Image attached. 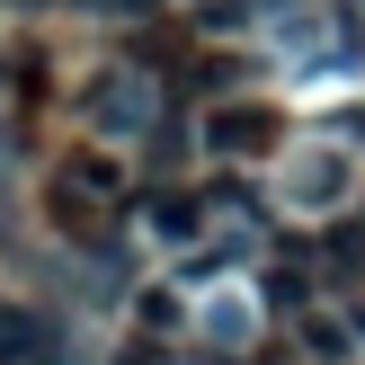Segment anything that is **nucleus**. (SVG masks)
I'll return each instance as SVG.
<instances>
[{
  "instance_id": "obj_7",
  "label": "nucleus",
  "mask_w": 365,
  "mask_h": 365,
  "mask_svg": "<svg viewBox=\"0 0 365 365\" xmlns=\"http://www.w3.org/2000/svg\"><path fill=\"white\" fill-rule=\"evenodd\" d=\"M63 187H81L89 205H116V187H125V178H116V160H71V170H63Z\"/></svg>"
},
{
  "instance_id": "obj_5",
  "label": "nucleus",
  "mask_w": 365,
  "mask_h": 365,
  "mask_svg": "<svg viewBox=\"0 0 365 365\" xmlns=\"http://www.w3.org/2000/svg\"><path fill=\"white\" fill-rule=\"evenodd\" d=\"M285 196H294L303 214H339V205H348V160H339V152H303L294 178H285Z\"/></svg>"
},
{
  "instance_id": "obj_6",
  "label": "nucleus",
  "mask_w": 365,
  "mask_h": 365,
  "mask_svg": "<svg viewBox=\"0 0 365 365\" xmlns=\"http://www.w3.org/2000/svg\"><path fill=\"white\" fill-rule=\"evenodd\" d=\"M152 232L160 241H196V232H205V196H152Z\"/></svg>"
},
{
  "instance_id": "obj_3",
  "label": "nucleus",
  "mask_w": 365,
  "mask_h": 365,
  "mask_svg": "<svg viewBox=\"0 0 365 365\" xmlns=\"http://www.w3.org/2000/svg\"><path fill=\"white\" fill-rule=\"evenodd\" d=\"M294 339H303V356H312V365H356V356H365V339L348 330V312H339V303H303Z\"/></svg>"
},
{
  "instance_id": "obj_1",
  "label": "nucleus",
  "mask_w": 365,
  "mask_h": 365,
  "mask_svg": "<svg viewBox=\"0 0 365 365\" xmlns=\"http://www.w3.org/2000/svg\"><path fill=\"white\" fill-rule=\"evenodd\" d=\"M89 125H98L107 143H143L160 125V71L143 63H107L98 81H89Z\"/></svg>"
},
{
  "instance_id": "obj_2",
  "label": "nucleus",
  "mask_w": 365,
  "mask_h": 365,
  "mask_svg": "<svg viewBox=\"0 0 365 365\" xmlns=\"http://www.w3.org/2000/svg\"><path fill=\"white\" fill-rule=\"evenodd\" d=\"M0 365H71V330L53 312L0 303Z\"/></svg>"
},
{
  "instance_id": "obj_4",
  "label": "nucleus",
  "mask_w": 365,
  "mask_h": 365,
  "mask_svg": "<svg viewBox=\"0 0 365 365\" xmlns=\"http://www.w3.org/2000/svg\"><path fill=\"white\" fill-rule=\"evenodd\" d=\"M205 143H214V152H223V160H259V152H277V116H267V107H214V116H205Z\"/></svg>"
},
{
  "instance_id": "obj_8",
  "label": "nucleus",
  "mask_w": 365,
  "mask_h": 365,
  "mask_svg": "<svg viewBox=\"0 0 365 365\" xmlns=\"http://www.w3.org/2000/svg\"><path fill=\"white\" fill-rule=\"evenodd\" d=\"M143 321H152V330H160V339H178V330H187V312H178V303H170V294H143Z\"/></svg>"
}]
</instances>
